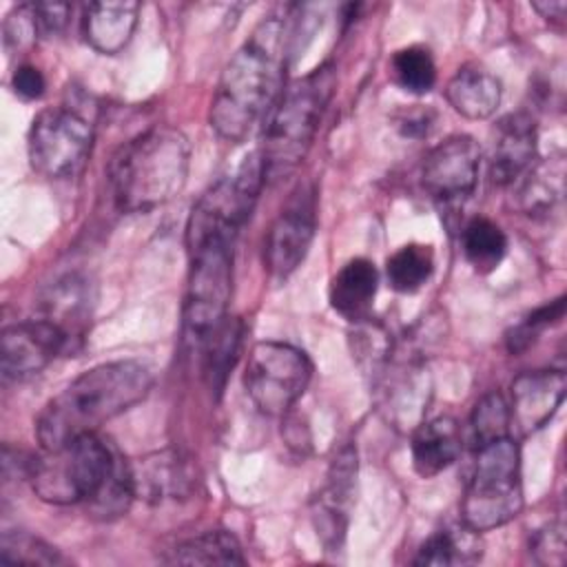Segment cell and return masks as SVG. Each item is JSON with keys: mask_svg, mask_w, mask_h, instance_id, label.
Instances as JSON below:
<instances>
[{"mask_svg": "<svg viewBox=\"0 0 567 567\" xmlns=\"http://www.w3.org/2000/svg\"><path fill=\"white\" fill-rule=\"evenodd\" d=\"M567 377L563 370H529L512 381L509 419L518 434L527 436L556 414L565 399Z\"/></svg>", "mask_w": 567, "mask_h": 567, "instance_id": "obj_14", "label": "cell"}, {"mask_svg": "<svg viewBox=\"0 0 567 567\" xmlns=\"http://www.w3.org/2000/svg\"><path fill=\"white\" fill-rule=\"evenodd\" d=\"M2 33H4V47H7L9 51L29 49L38 38H42V31H40V24H38V18H35L33 2L16 7V9L4 18Z\"/></svg>", "mask_w": 567, "mask_h": 567, "instance_id": "obj_32", "label": "cell"}, {"mask_svg": "<svg viewBox=\"0 0 567 567\" xmlns=\"http://www.w3.org/2000/svg\"><path fill=\"white\" fill-rule=\"evenodd\" d=\"M465 259L478 272H492L507 252V237L498 224L485 217H474L461 233Z\"/></svg>", "mask_w": 567, "mask_h": 567, "instance_id": "obj_26", "label": "cell"}, {"mask_svg": "<svg viewBox=\"0 0 567 567\" xmlns=\"http://www.w3.org/2000/svg\"><path fill=\"white\" fill-rule=\"evenodd\" d=\"M153 372L137 359L93 365L55 394L35 419L42 450H55L82 434H93L106 421L124 414L148 396Z\"/></svg>", "mask_w": 567, "mask_h": 567, "instance_id": "obj_3", "label": "cell"}, {"mask_svg": "<svg viewBox=\"0 0 567 567\" xmlns=\"http://www.w3.org/2000/svg\"><path fill=\"white\" fill-rule=\"evenodd\" d=\"M392 75L408 93L423 95L436 84V64L427 49L405 47L392 58Z\"/></svg>", "mask_w": 567, "mask_h": 567, "instance_id": "obj_28", "label": "cell"}, {"mask_svg": "<svg viewBox=\"0 0 567 567\" xmlns=\"http://www.w3.org/2000/svg\"><path fill=\"white\" fill-rule=\"evenodd\" d=\"M532 9L536 13H540V18H545L551 24H563L565 22V11H567V2L565 0H543V2H532Z\"/></svg>", "mask_w": 567, "mask_h": 567, "instance_id": "obj_36", "label": "cell"}, {"mask_svg": "<svg viewBox=\"0 0 567 567\" xmlns=\"http://www.w3.org/2000/svg\"><path fill=\"white\" fill-rule=\"evenodd\" d=\"M286 47V22L281 16H268L226 62L208 111L219 137L241 142L272 111L284 82Z\"/></svg>", "mask_w": 567, "mask_h": 567, "instance_id": "obj_2", "label": "cell"}, {"mask_svg": "<svg viewBox=\"0 0 567 567\" xmlns=\"http://www.w3.org/2000/svg\"><path fill=\"white\" fill-rule=\"evenodd\" d=\"M401 354L403 357H396L392 348L388 361L372 374V383L385 419L396 430L412 432L421 421H425V412L432 399V379L416 352L405 350Z\"/></svg>", "mask_w": 567, "mask_h": 567, "instance_id": "obj_10", "label": "cell"}, {"mask_svg": "<svg viewBox=\"0 0 567 567\" xmlns=\"http://www.w3.org/2000/svg\"><path fill=\"white\" fill-rule=\"evenodd\" d=\"M501 80L485 66L463 64L447 82L445 97L450 106L467 120H485L501 104Z\"/></svg>", "mask_w": 567, "mask_h": 567, "instance_id": "obj_20", "label": "cell"}, {"mask_svg": "<svg viewBox=\"0 0 567 567\" xmlns=\"http://www.w3.org/2000/svg\"><path fill=\"white\" fill-rule=\"evenodd\" d=\"M190 144L182 131L162 124L126 142L109 166L113 199L124 213H148L171 202L186 184Z\"/></svg>", "mask_w": 567, "mask_h": 567, "instance_id": "obj_4", "label": "cell"}, {"mask_svg": "<svg viewBox=\"0 0 567 567\" xmlns=\"http://www.w3.org/2000/svg\"><path fill=\"white\" fill-rule=\"evenodd\" d=\"M29 162L47 179L73 177L91 155L93 124L75 106L40 111L29 128Z\"/></svg>", "mask_w": 567, "mask_h": 567, "instance_id": "obj_9", "label": "cell"}, {"mask_svg": "<svg viewBox=\"0 0 567 567\" xmlns=\"http://www.w3.org/2000/svg\"><path fill=\"white\" fill-rule=\"evenodd\" d=\"M317 228L312 186H299L272 219L264 239V264L275 279H286L308 255Z\"/></svg>", "mask_w": 567, "mask_h": 567, "instance_id": "obj_11", "label": "cell"}, {"mask_svg": "<svg viewBox=\"0 0 567 567\" xmlns=\"http://www.w3.org/2000/svg\"><path fill=\"white\" fill-rule=\"evenodd\" d=\"M140 2L133 0H104L89 2L82 11L84 40L104 55L120 53L133 38L137 27Z\"/></svg>", "mask_w": 567, "mask_h": 567, "instance_id": "obj_18", "label": "cell"}, {"mask_svg": "<svg viewBox=\"0 0 567 567\" xmlns=\"http://www.w3.org/2000/svg\"><path fill=\"white\" fill-rule=\"evenodd\" d=\"M11 86L22 100H40L47 89L42 71L33 64H20L11 75Z\"/></svg>", "mask_w": 567, "mask_h": 567, "instance_id": "obj_34", "label": "cell"}, {"mask_svg": "<svg viewBox=\"0 0 567 567\" xmlns=\"http://www.w3.org/2000/svg\"><path fill=\"white\" fill-rule=\"evenodd\" d=\"M472 425V436L476 447L492 443L496 439L509 436L512 430V419H509V403L501 392H487L472 412L470 419Z\"/></svg>", "mask_w": 567, "mask_h": 567, "instance_id": "obj_30", "label": "cell"}, {"mask_svg": "<svg viewBox=\"0 0 567 567\" xmlns=\"http://www.w3.org/2000/svg\"><path fill=\"white\" fill-rule=\"evenodd\" d=\"M379 288L377 266L365 257H354L339 268L330 281V306L357 323L370 317V308Z\"/></svg>", "mask_w": 567, "mask_h": 567, "instance_id": "obj_21", "label": "cell"}, {"mask_svg": "<svg viewBox=\"0 0 567 567\" xmlns=\"http://www.w3.org/2000/svg\"><path fill=\"white\" fill-rule=\"evenodd\" d=\"M478 171V142L470 135H450L425 155L421 166V184L432 199L456 204L474 193Z\"/></svg>", "mask_w": 567, "mask_h": 567, "instance_id": "obj_12", "label": "cell"}, {"mask_svg": "<svg viewBox=\"0 0 567 567\" xmlns=\"http://www.w3.org/2000/svg\"><path fill=\"white\" fill-rule=\"evenodd\" d=\"M565 315V297H558L540 308H536L523 323H518L509 337H507V346L512 352H520L525 348H529L534 343V339L551 323L560 321Z\"/></svg>", "mask_w": 567, "mask_h": 567, "instance_id": "obj_31", "label": "cell"}, {"mask_svg": "<svg viewBox=\"0 0 567 567\" xmlns=\"http://www.w3.org/2000/svg\"><path fill=\"white\" fill-rule=\"evenodd\" d=\"M337 86V71L330 62L317 66L286 86L266 122V137L259 151L264 179H286L303 162L319 131V122Z\"/></svg>", "mask_w": 567, "mask_h": 567, "instance_id": "obj_6", "label": "cell"}, {"mask_svg": "<svg viewBox=\"0 0 567 567\" xmlns=\"http://www.w3.org/2000/svg\"><path fill=\"white\" fill-rule=\"evenodd\" d=\"M532 554L543 565H563L565 560V532L560 523H549L538 529L529 545Z\"/></svg>", "mask_w": 567, "mask_h": 567, "instance_id": "obj_33", "label": "cell"}, {"mask_svg": "<svg viewBox=\"0 0 567 567\" xmlns=\"http://www.w3.org/2000/svg\"><path fill=\"white\" fill-rule=\"evenodd\" d=\"M434 272V252L425 244L401 246L388 257L385 275L396 292L410 295L421 290Z\"/></svg>", "mask_w": 567, "mask_h": 567, "instance_id": "obj_27", "label": "cell"}, {"mask_svg": "<svg viewBox=\"0 0 567 567\" xmlns=\"http://www.w3.org/2000/svg\"><path fill=\"white\" fill-rule=\"evenodd\" d=\"M0 563L2 565H66L55 547L29 532H4L0 540Z\"/></svg>", "mask_w": 567, "mask_h": 567, "instance_id": "obj_29", "label": "cell"}, {"mask_svg": "<svg viewBox=\"0 0 567 567\" xmlns=\"http://www.w3.org/2000/svg\"><path fill=\"white\" fill-rule=\"evenodd\" d=\"M536 157V122L529 113H509L494 128L489 175L494 184H514Z\"/></svg>", "mask_w": 567, "mask_h": 567, "instance_id": "obj_17", "label": "cell"}, {"mask_svg": "<svg viewBox=\"0 0 567 567\" xmlns=\"http://www.w3.org/2000/svg\"><path fill=\"white\" fill-rule=\"evenodd\" d=\"M354 478H357V452L348 445L334 456L328 472V483L319 492L312 507V520H315L317 534L328 549L339 547L346 536Z\"/></svg>", "mask_w": 567, "mask_h": 567, "instance_id": "obj_16", "label": "cell"}, {"mask_svg": "<svg viewBox=\"0 0 567 567\" xmlns=\"http://www.w3.org/2000/svg\"><path fill=\"white\" fill-rule=\"evenodd\" d=\"M312 379L308 354L284 341H259L244 368V388L261 414L286 416Z\"/></svg>", "mask_w": 567, "mask_h": 567, "instance_id": "obj_8", "label": "cell"}, {"mask_svg": "<svg viewBox=\"0 0 567 567\" xmlns=\"http://www.w3.org/2000/svg\"><path fill=\"white\" fill-rule=\"evenodd\" d=\"M523 509L520 447L512 436L476 447L467 481L461 520L474 532H489L514 520Z\"/></svg>", "mask_w": 567, "mask_h": 567, "instance_id": "obj_7", "label": "cell"}, {"mask_svg": "<svg viewBox=\"0 0 567 567\" xmlns=\"http://www.w3.org/2000/svg\"><path fill=\"white\" fill-rule=\"evenodd\" d=\"M131 483L135 498L164 503L188 498L197 485V472L182 452L162 450L131 463Z\"/></svg>", "mask_w": 567, "mask_h": 567, "instance_id": "obj_15", "label": "cell"}, {"mask_svg": "<svg viewBox=\"0 0 567 567\" xmlns=\"http://www.w3.org/2000/svg\"><path fill=\"white\" fill-rule=\"evenodd\" d=\"M42 319L58 326L69 341H75L84 334L86 321L91 317V286L86 279L78 275H69L60 281H55L44 297L40 299Z\"/></svg>", "mask_w": 567, "mask_h": 567, "instance_id": "obj_22", "label": "cell"}, {"mask_svg": "<svg viewBox=\"0 0 567 567\" xmlns=\"http://www.w3.org/2000/svg\"><path fill=\"white\" fill-rule=\"evenodd\" d=\"M35 9V18L42 31V38H51L55 33H60L66 24L69 11L71 7L64 2H33Z\"/></svg>", "mask_w": 567, "mask_h": 567, "instance_id": "obj_35", "label": "cell"}, {"mask_svg": "<svg viewBox=\"0 0 567 567\" xmlns=\"http://www.w3.org/2000/svg\"><path fill=\"white\" fill-rule=\"evenodd\" d=\"M463 436L461 427L452 416H436L421 421L412 430V465L423 478L436 476L447 470L461 454Z\"/></svg>", "mask_w": 567, "mask_h": 567, "instance_id": "obj_19", "label": "cell"}, {"mask_svg": "<svg viewBox=\"0 0 567 567\" xmlns=\"http://www.w3.org/2000/svg\"><path fill=\"white\" fill-rule=\"evenodd\" d=\"M171 565H244L239 540L226 529H210L186 538L164 558Z\"/></svg>", "mask_w": 567, "mask_h": 567, "instance_id": "obj_24", "label": "cell"}, {"mask_svg": "<svg viewBox=\"0 0 567 567\" xmlns=\"http://www.w3.org/2000/svg\"><path fill=\"white\" fill-rule=\"evenodd\" d=\"M244 337V326L235 317H226V321L202 343V361H204V377L210 388V392L219 394L224 390V383L228 379V372L233 370L239 346Z\"/></svg>", "mask_w": 567, "mask_h": 567, "instance_id": "obj_25", "label": "cell"}, {"mask_svg": "<svg viewBox=\"0 0 567 567\" xmlns=\"http://www.w3.org/2000/svg\"><path fill=\"white\" fill-rule=\"evenodd\" d=\"M71 346L66 334L51 321L35 317L11 323L0 337V370L4 381H22L42 372Z\"/></svg>", "mask_w": 567, "mask_h": 567, "instance_id": "obj_13", "label": "cell"}, {"mask_svg": "<svg viewBox=\"0 0 567 567\" xmlns=\"http://www.w3.org/2000/svg\"><path fill=\"white\" fill-rule=\"evenodd\" d=\"M237 233L219 224L188 221V279L182 310L184 341L199 350L226 321L233 292V246Z\"/></svg>", "mask_w": 567, "mask_h": 567, "instance_id": "obj_5", "label": "cell"}, {"mask_svg": "<svg viewBox=\"0 0 567 567\" xmlns=\"http://www.w3.org/2000/svg\"><path fill=\"white\" fill-rule=\"evenodd\" d=\"M481 540L478 532L470 529L463 520L461 525L441 527L421 545L414 565L421 567H456V565H474L481 560Z\"/></svg>", "mask_w": 567, "mask_h": 567, "instance_id": "obj_23", "label": "cell"}, {"mask_svg": "<svg viewBox=\"0 0 567 567\" xmlns=\"http://www.w3.org/2000/svg\"><path fill=\"white\" fill-rule=\"evenodd\" d=\"M29 483L38 498L51 505H86L100 518L124 514L135 498L131 463L100 436L82 434L33 458Z\"/></svg>", "mask_w": 567, "mask_h": 567, "instance_id": "obj_1", "label": "cell"}]
</instances>
